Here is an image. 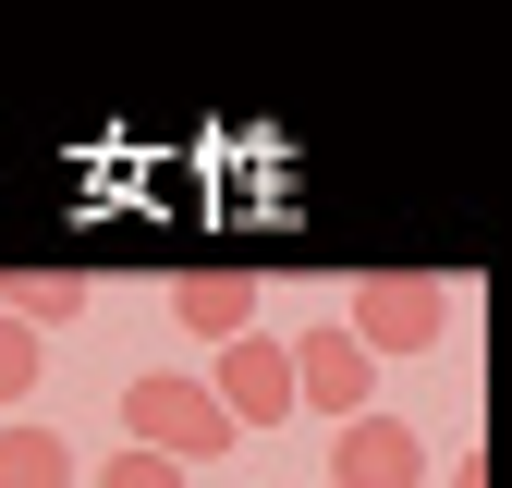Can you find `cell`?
<instances>
[{
  "instance_id": "cell-11",
  "label": "cell",
  "mask_w": 512,
  "mask_h": 488,
  "mask_svg": "<svg viewBox=\"0 0 512 488\" xmlns=\"http://www.w3.org/2000/svg\"><path fill=\"white\" fill-rule=\"evenodd\" d=\"M439 488H488V464H476V452H452V464H439Z\"/></svg>"
},
{
  "instance_id": "cell-4",
  "label": "cell",
  "mask_w": 512,
  "mask_h": 488,
  "mask_svg": "<svg viewBox=\"0 0 512 488\" xmlns=\"http://www.w3.org/2000/svg\"><path fill=\"white\" fill-rule=\"evenodd\" d=\"M330 488H427V427H403V415L366 403L330 440Z\"/></svg>"
},
{
  "instance_id": "cell-6",
  "label": "cell",
  "mask_w": 512,
  "mask_h": 488,
  "mask_svg": "<svg viewBox=\"0 0 512 488\" xmlns=\"http://www.w3.org/2000/svg\"><path fill=\"white\" fill-rule=\"evenodd\" d=\"M171 330L244 342V330H256V269H183V281H171Z\"/></svg>"
},
{
  "instance_id": "cell-2",
  "label": "cell",
  "mask_w": 512,
  "mask_h": 488,
  "mask_svg": "<svg viewBox=\"0 0 512 488\" xmlns=\"http://www.w3.org/2000/svg\"><path fill=\"white\" fill-rule=\"evenodd\" d=\"M342 330H354L366 366H378V354H427L439 330H452V293H439L427 269H366V281L342 293Z\"/></svg>"
},
{
  "instance_id": "cell-5",
  "label": "cell",
  "mask_w": 512,
  "mask_h": 488,
  "mask_svg": "<svg viewBox=\"0 0 512 488\" xmlns=\"http://www.w3.org/2000/svg\"><path fill=\"white\" fill-rule=\"evenodd\" d=\"M366 379H378V366L354 354V330H342V318L293 342V403H317V415H342V427H354V415H366Z\"/></svg>"
},
{
  "instance_id": "cell-7",
  "label": "cell",
  "mask_w": 512,
  "mask_h": 488,
  "mask_svg": "<svg viewBox=\"0 0 512 488\" xmlns=\"http://www.w3.org/2000/svg\"><path fill=\"white\" fill-rule=\"evenodd\" d=\"M86 305H98L86 269H0V318H13L25 342H37V330H74Z\"/></svg>"
},
{
  "instance_id": "cell-9",
  "label": "cell",
  "mask_w": 512,
  "mask_h": 488,
  "mask_svg": "<svg viewBox=\"0 0 512 488\" xmlns=\"http://www.w3.org/2000/svg\"><path fill=\"white\" fill-rule=\"evenodd\" d=\"M37 379H49V342H25L13 318H0V403L25 415V391H37Z\"/></svg>"
},
{
  "instance_id": "cell-1",
  "label": "cell",
  "mask_w": 512,
  "mask_h": 488,
  "mask_svg": "<svg viewBox=\"0 0 512 488\" xmlns=\"http://www.w3.org/2000/svg\"><path fill=\"white\" fill-rule=\"evenodd\" d=\"M122 452H159L196 476L208 452H232V415L208 403V379H183V366H147V379H122Z\"/></svg>"
},
{
  "instance_id": "cell-10",
  "label": "cell",
  "mask_w": 512,
  "mask_h": 488,
  "mask_svg": "<svg viewBox=\"0 0 512 488\" xmlns=\"http://www.w3.org/2000/svg\"><path fill=\"white\" fill-rule=\"evenodd\" d=\"M98 488H183V464H159V452H110Z\"/></svg>"
},
{
  "instance_id": "cell-8",
  "label": "cell",
  "mask_w": 512,
  "mask_h": 488,
  "mask_svg": "<svg viewBox=\"0 0 512 488\" xmlns=\"http://www.w3.org/2000/svg\"><path fill=\"white\" fill-rule=\"evenodd\" d=\"M0 488H74L61 427H0Z\"/></svg>"
},
{
  "instance_id": "cell-3",
  "label": "cell",
  "mask_w": 512,
  "mask_h": 488,
  "mask_svg": "<svg viewBox=\"0 0 512 488\" xmlns=\"http://www.w3.org/2000/svg\"><path fill=\"white\" fill-rule=\"evenodd\" d=\"M208 403L232 415V440H244V427H281V415H293V342H269V330L220 342V379H208Z\"/></svg>"
}]
</instances>
